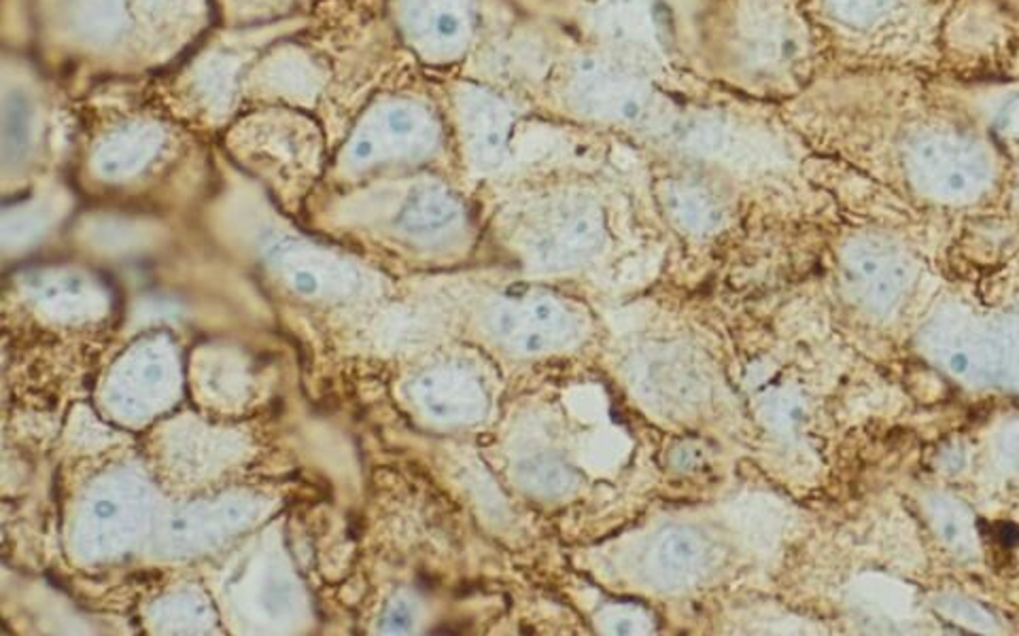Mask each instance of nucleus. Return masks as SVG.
Listing matches in <instances>:
<instances>
[{"mask_svg":"<svg viewBox=\"0 0 1019 636\" xmlns=\"http://www.w3.org/2000/svg\"><path fill=\"white\" fill-rule=\"evenodd\" d=\"M26 43L75 98L151 79L215 26L212 0H20Z\"/></svg>","mask_w":1019,"mask_h":636,"instance_id":"nucleus-1","label":"nucleus"},{"mask_svg":"<svg viewBox=\"0 0 1019 636\" xmlns=\"http://www.w3.org/2000/svg\"><path fill=\"white\" fill-rule=\"evenodd\" d=\"M321 11L257 26L215 23L179 62L147 79V89L195 132L219 136L242 112V87L255 59L276 39L315 26Z\"/></svg>","mask_w":1019,"mask_h":636,"instance_id":"nucleus-2","label":"nucleus"},{"mask_svg":"<svg viewBox=\"0 0 1019 636\" xmlns=\"http://www.w3.org/2000/svg\"><path fill=\"white\" fill-rule=\"evenodd\" d=\"M440 119L428 96L401 83H381L340 132L329 175L348 185L420 162L440 147Z\"/></svg>","mask_w":1019,"mask_h":636,"instance_id":"nucleus-3","label":"nucleus"},{"mask_svg":"<svg viewBox=\"0 0 1019 636\" xmlns=\"http://www.w3.org/2000/svg\"><path fill=\"white\" fill-rule=\"evenodd\" d=\"M77 115V98L31 49L5 47L0 62V126L5 168L37 162L62 119Z\"/></svg>","mask_w":1019,"mask_h":636,"instance_id":"nucleus-4","label":"nucleus"},{"mask_svg":"<svg viewBox=\"0 0 1019 636\" xmlns=\"http://www.w3.org/2000/svg\"><path fill=\"white\" fill-rule=\"evenodd\" d=\"M236 162L289 178L312 175L328 156V126L321 117L292 106H251L219 134Z\"/></svg>","mask_w":1019,"mask_h":636,"instance_id":"nucleus-5","label":"nucleus"},{"mask_svg":"<svg viewBox=\"0 0 1019 636\" xmlns=\"http://www.w3.org/2000/svg\"><path fill=\"white\" fill-rule=\"evenodd\" d=\"M331 3L338 0H212V11L221 26H257L312 15Z\"/></svg>","mask_w":1019,"mask_h":636,"instance_id":"nucleus-6","label":"nucleus"},{"mask_svg":"<svg viewBox=\"0 0 1019 636\" xmlns=\"http://www.w3.org/2000/svg\"><path fill=\"white\" fill-rule=\"evenodd\" d=\"M701 543L703 541L692 539L690 534L689 537L686 534H675L673 537L672 534V539L663 541L661 558L656 562V569L663 573L661 579H667L669 584H680V581L695 578L705 567Z\"/></svg>","mask_w":1019,"mask_h":636,"instance_id":"nucleus-7","label":"nucleus"},{"mask_svg":"<svg viewBox=\"0 0 1019 636\" xmlns=\"http://www.w3.org/2000/svg\"><path fill=\"white\" fill-rule=\"evenodd\" d=\"M317 278L312 274H308V272H300L298 276H295V289L300 291V293L304 295H312L317 291Z\"/></svg>","mask_w":1019,"mask_h":636,"instance_id":"nucleus-8","label":"nucleus"},{"mask_svg":"<svg viewBox=\"0 0 1019 636\" xmlns=\"http://www.w3.org/2000/svg\"><path fill=\"white\" fill-rule=\"evenodd\" d=\"M96 514L100 515V518H111V515H113V514H115V505L109 503V501L100 503V505H98V509H96Z\"/></svg>","mask_w":1019,"mask_h":636,"instance_id":"nucleus-9","label":"nucleus"}]
</instances>
